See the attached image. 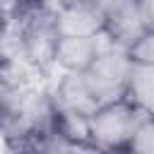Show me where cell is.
I'll return each instance as SVG.
<instances>
[{
  "label": "cell",
  "instance_id": "obj_1",
  "mask_svg": "<svg viewBox=\"0 0 154 154\" xmlns=\"http://www.w3.org/2000/svg\"><path fill=\"white\" fill-rule=\"evenodd\" d=\"M58 7L53 0H19L10 14V26L0 41L2 60H19L38 77L48 79L55 70V48L60 41Z\"/></svg>",
  "mask_w": 154,
  "mask_h": 154
},
{
  "label": "cell",
  "instance_id": "obj_2",
  "mask_svg": "<svg viewBox=\"0 0 154 154\" xmlns=\"http://www.w3.org/2000/svg\"><path fill=\"white\" fill-rule=\"evenodd\" d=\"M144 111H140L128 99L103 103L94 111L87 125V137L96 152H125Z\"/></svg>",
  "mask_w": 154,
  "mask_h": 154
},
{
  "label": "cell",
  "instance_id": "obj_3",
  "mask_svg": "<svg viewBox=\"0 0 154 154\" xmlns=\"http://www.w3.org/2000/svg\"><path fill=\"white\" fill-rule=\"evenodd\" d=\"M130 70H132V58L125 48L113 46L94 58V63L82 72L91 96L96 99L99 106L125 99L128 94V82H130Z\"/></svg>",
  "mask_w": 154,
  "mask_h": 154
},
{
  "label": "cell",
  "instance_id": "obj_4",
  "mask_svg": "<svg viewBox=\"0 0 154 154\" xmlns=\"http://www.w3.org/2000/svg\"><path fill=\"white\" fill-rule=\"evenodd\" d=\"M94 5L103 17V29L120 48L128 51L147 31L140 0H94Z\"/></svg>",
  "mask_w": 154,
  "mask_h": 154
},
{
  "label": "cell",
  "instance_id": "obj_5",
  "mask_svg": "<svg viewBox=\"0 0 154 154\" xmlns=\"http://www.w3.org/2000/svg\"><path fill=\"white\" fill-rule=\"evenodd\" d=\"M118 46L111 34L103 29L91 36H60L55 48V70L58 72H84L94 58L108 48Z\"/></svg>",
  "mask_w": 154,
  "mask_h": 154
},
{
  "label": "cell",
  "instance_id": "obj_6",
  "mask_svg": "<svg viewBox=\"0 0 154 154\" xmlns=\"http://www.w3.org/2000/svg\"><path fill=\"white\" fill-rule=\"evenodd\" d=\"M58 24H60V34L65 36H91L103 31V17L94 2L58 10Z\"/></svg>",
  "mask_w": 154,
  "mask_h": 154
},
{
  "label": "cell",
  "instance_id": "obj_7",
  "mask_svg": "<svg viewBox=\"0 0 154 154\" xmlns=\"http://www.w3.org/2000/svg\"><path fill=\"white\" fill-rule=\"evenodd\" d=\"M125 99L130 103H135L140 111L154 116V63H135L132 60Z\"/></svg>",
  "mask_w": 154,
  "mask_h": 154
},
{
  "label": "cell",
  "instance_id": "obj_8",
  "mask_svg": "<svg viewBox=\"0 0 154 154\" xmlns=\"http://www.w3.org/2000/svg\"><path fill=\"white\" fill-rule=\"evenodd\" d=\"M125 152H140V154H154V116L144 113V118L140 120L130 144Z\"/></svg>",
  "mask_w": 154,
  "mask_h": 154
},
{
  "label": "cell",
  "instance_id": "obj_9",
  "mask_svg": "<svg viewBox=\"0 0 154 154\" xmlns=\"http://www.w3.org/2000/svg\"><path fill=\"white\" fill-rule=\"evenodd\" d=\"M130 58L135 63H154V31L147 29L130 48H128Z\"/></svg>",
  "mask_w": 154,
  "mask_h": 154
},
{
  "label": "cell",
  "instance_id": "obj_10",
  "mask_svg": "<svg viewBox=\"0 0 154 154\" xmlns=\"http://www.w3.org/2000/svg\"><path fill=\"white\" fill-rule=\"evenodd\" d=\"M140 10H142V19L147 29L154 31V0H140Z\"/></svg>",
  "mask_w": 154,
  "mask_h": 154
},
{
  "label": "cell",
  "instance_id": "obj_11",
  "mask_svg": "<svg viewBox=\"0 0 154 154\" xmlns=\"http://www.w3.org/2000/svg\"><path fill=\"white\" fill-rule=\"evenodd\" d=\"M17 147H14V140L0 128V152H14Z\"/></svg>",
  "mask_w": 154,
  "mask_h": 154
},
{
  "label": "cell",
  "instance_id": "obj_12",
  "mask_svg": "<svg viewBox=\"0 0 154 154\" xmlns=\"http://www.w3.org/2000/svg\"><path fill=\"white\" fill-rule=\"evenodd\" d=\"M94 0H53V5L58 7V10H63V7H79V5H91Z\"/></svg>",
  "mask_w": 154,
  "mask_h": 154
},
{
  "label": "cell",
  "instance_id": "obj_13",
  "mask_svg": "<svg viewBox=\"0 0 154 154\" xmlns=\"http://www.w3.org/2000/svg\"><path fill=\"white\" fill-rule=\"evenodd\" d=\"M0 63H2V58H0Z\"/></svg>",
  "mask_w": 154,
  "mask_h": 154
}]
</instances>
